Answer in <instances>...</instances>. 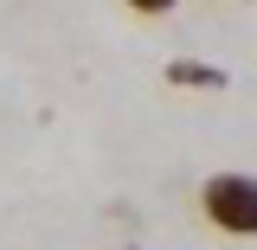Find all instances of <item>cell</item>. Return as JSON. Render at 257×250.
Masks as SVG:
<instances>
[{"label":"cell","instance_id":"6da1fadb","mask_svg":"<svg viewBox=\"0 0 257 250\" xmlns=\"http://www.w3.org/2000/svg\"><path fill=\"white\" fill-rule=\"evenodd\" d=\"M199 218L219 237H257V173H212L199 186Z\"/></svg>","mask_w":257,"mask_h":250},{"label":"cell","instance_id":"7a4b0ae2","mask_svg":"<svg viewBox=\"0 0 257 250\" xmlns=\"http://www.w3.org/2000/svg\"><path fill=\"white\" fill-rule=\"evenodd\" d=\"M161 77H167L174 90H199V96H212V90H225V84H231L219 64H206V58H174Z\"/></svg>","mask_w":257,"mask_h":250},{"label":"cell","instance_id":"3957f363","mask_svg":"<svg viewBox=\"0 0 257 250\" xmlns=\"http://www.w3.org/2000/svg\"><path fill=\"white\" fill-rule=\"evenodd\" d=\"M122 7H128V13H142V20H167L180 0H122Z\"/></svg>","mask_w":257,"mask_h":250},{"label":"cell","instance_id":"277c9868","mask_svg":"<svg viewBox=\"0 0 257 250\" xmlns=\"http://www.w3.org/2000/svg\"><path fill=\"white\" fill-rule=\"evenodd\" d=\"M122 250H135V244H122Z\"/></svg>","mask_w":257,"mask_h":250}]
</instances>
